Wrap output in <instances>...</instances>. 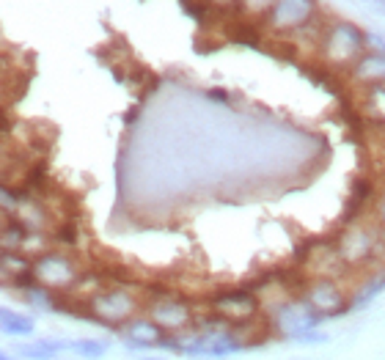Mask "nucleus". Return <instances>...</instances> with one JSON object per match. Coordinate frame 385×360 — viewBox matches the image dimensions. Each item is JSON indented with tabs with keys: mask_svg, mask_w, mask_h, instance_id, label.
<instances>
[{
	"mask_svg": "<svg viewBox=\"0 0 385 360\" xmlns=\"http://www.w3.org/2000/svg\"><path fill=\"white\" fill-rule=\"evenodd\" d=\"M69 352L77 355V360H100L107 352V341H100V338H72Z\"/></svg>",
	"mask_w": 385,
	"mask_h": 360,
	"instance_id": "nucleus-16",
	"label": "nucleus"
},
{
	"mask_svg": "<svg viewBox=\"0 0 385 360\" xmlns=\"http://www.w3.org/2000/svg\"><path fill=\"white\" fill-rule=\"evenodd\" d=\"M30 236V229L20 217H8L6 215V223H3V251H17L25 245V239Z\"/></svg>",
	"mask_w": 385,
	"mask_h": 360,
	"instance_id": "nucleus-14",
	"label": "nucleus"
},
{
	"mask_svg": "<svg viewBox=\"0 0 385 360\" xmlns=\"http://www.w3.org/2000/svg\"><path fill=\"white\" fill-rule=\"evenodd\" d=\"M270 325L276 333H281L289 341H300L306 333L316 330L322 325V316L308 306L306 300H283L270 313Z\"/></svg>",
	"mask_w": 385,
	"mask_h": 360,
	"instance_id": "nucleus-3",
	"label": "nucleus"
},
{
	"mask_svg": "<svg viewBox=\"0 0 385 360\" xmlns=\"http://www.w3.org/2000/svg\"><path fill=\"white\" fill-rule=\"evenodd\" d=\"M366 33L353 23H333L322 33V55L331 66H355L366 55Z\"/></svg>",
	"mask_w": 385,
	"mask_h": 360,
	"instance_id": "nucleus-1",
	"label": "nucleus"
},
{
	"mask_svg": "<svg viewBox=\"0 0 385 360\" xmlns=\"http://www.w3.org/2000/svg\"><path fill=\"white\" fill-rule=\"evenodd\" d=\"M316 20V0H276L267 25L276 33H297Z\"/></svg>",
	"mask_w": 385,
	"mask_h": 360,
	"instance_id": "nucleus-5",
	"label": "nucleus"
},
{
	"mask_svg": "<svg viewBox=\"0 0 385 360\" xmlns=\"http://www.w3.org/2000/svg\"><path fill=\"white\" fill-rule=\"evenodd\" d=\"M353 78L366 88L385 85V52H366L353 66Z\"/></svg>",
	"mask_w": 385,
	"mask_h": 360,
	"instance_id": "nucleus-11",
	"label": "nucleus"
},
{
	"mask_svg": "<svg viewBox=\"0 0 385 360\" xmlns=\"http://www.w3.org/2000/svg\"><path fill=\"white\" fill-rule=\"evenodd\" d=\"M0 328L6 335H14V338H25L36 330V322L25 316V313H17L11 308H3L0 311Z\"/></svg>",
	"mask_w": 385,
	"mask_h": 360,
	"instance_id": "nucleus-12",
	"label": "nucleus"
},
{
	"mask_svg": "<svg viewBox=\"0 0 385 360\" xmlns=\"http://www.w3.org/2000/svg\"><path fill=\"white\" fill-rule=\"evenodd\" d=\"M52 360H55V358H52Z\"/></svg>",
	"mask_w": 385,
	"mask_h": 360,
	"instance_id": "nucleus-24",
	"label": "nucleus"
},
{
	"mask_svg": "<svg viewBox=\"0 0 385 360\" xmlns=\"http://www.w3.org/2000/svg\"><path fill=\"white\" fill-rule=\"evenodd\" d=\"M141 360H162V358H141Z\"/></svg>",
	"mask_w": 385,
	"mask_h": 360,
	"instance_id": "nucleus-23",
	"label": "nucleus"
},
{
	"mask_svg": "<svg viewBox=\"0 0 385 360\" xmlns=\"http://www.w3.org/2000/svg\"><path fill=\"white\" fill-rule=\"evenodd\" d=\"M33 275L47 289H69L80 278L75 261L66 253H58V251H47V253L33 258Z\"/></svg>",
	"mask_w": 385,
	"mask_h": 360,
	"instance_id": "nucleus-4",
	"label": "nucleus"
},
{
	"mask_svg": "<svg viewBox=\"0 0 385 360\" xmlns=\"http://www.w3.org/2000/svg\"><path fill=\"white\" fill-rule=\"evenodd\" d=\"M209 100H215V102H229V94H226V91H215V88H212V91H209Z\"/></svg>",
	"mask_w": 385,
	"mask_h": 360,
	"instance_id": "nucleus-20",
	"label": "nucleus"
},
{
	"mask_svg": "<svg viewBox=\"0 0 385 360\" xmlns=\"http://www.w3.org/2000/svg\"><path fill=\"white\" fill-rule=\"evenodd\" d=\"M122 335L129 349H149V347H160L168 330H162L152 316H135L127 325H122Z\"/></svg>",
	"mask_w": 385,
	"mask_h": 360,
	"instance_id": "nucleus-10",
	"label": "nucleus"
},
{
	"mask_svg": "<svg viewBox=\"0 0 385 360\" xmlns=\"http://www.w3.org/2000/svg\"><path fill=\"white\" fill-rule=\"evenodd\" d=\"M17 355H20V358H28V360H52L55 358L45 338H42V341H33V344H23V347H17Z\"/></svg>",
	"mask_w": 385,
	"mask_h": 360,
	"instance_id": "nucleus-18",
	"label": "nucleus"
},
{
	"mask_svg": "<svg viewBox=\"0 0 385 360\" xmlns=\"http://www.w3.org/2000/svg\"><path fill=\"white\" fill-rule=\"evenodd\" d=\"M209 308L215 311V316L220 322H231V325H248L256 322L259 316V297L242 289H231L218 297L209 300Z\"/></svg>",
	"mask_w": 385,
	"mask_h": 360,
	"instance_id": "nucleus-6",
	"label": "nucleus"
},
{
	"mask_svg": "<svg viewBox=\"0 0 385 360\" xmlns=\"http://www.w3.org/2000/svg\"><path fill=\"white\" fill-rule=\"evenodd\" d=\"M380 292H385V270L372 272L366 281L360 283V289L353 294V308H363V306H369Z\"/></svg>",
	"mask_w": 385,
	"mask_h": 360,
	"instance_id": "nucleus-13",
	"label": "nucleus"
},
{
	"mask_svg": "<svg viewBox=\"0 0 385 360\" xmlns=\"http://www.w3.org/2000/svg\"><path fill=\"white\" fill-rule=\"evenodd\" d=\"M146 316H152L154 322L162 330H168V333H179L184 328H190V322H193L190 306L184 300H179V297H174V294L154 297L152 303H149V313Z\"/></svg>",
	"mask_w": 385,
	"mask_h": 360,
	"instance_id": "nucleus-9",
	"label": "nucleus"
},
{
	"mask_svg": "<svg viewBox=\"0 0 385 360\" xmlns=\"http://www.w3.org/2000/svg\"><path fill=\"white\" fill-rule=\"evenodd\" d=\"M0 360H20V355L14 358V355H8V352H3V355H0Z\"/></svg>",
	"mask_w": 385,
	"mask_h": 360,
	"instance_id": "nucleus-22",
	"label": "nucleus"
},
{
	"mask_svg": "<svg viewBox=\"0 0 385 360\" xmlns=\"http://www.w3.org/2000/svg\"><path fill=\"white\" fill-rule=\"evenodd\" d=\"M363 113L372 124H383L385 127V85L366 88V100H363Z\"/></svg>",
	"mask_w": 385,
	"mask_h": 360,
	"instance_id": "nucleus-15",
	"label": "nucleus"
},
{
	"mask_svg": "<svg viewBox=\"0 0 385 360\" xmlns=\"http://www.w3.org/2000/svg\"><path fill=\"white\" fill-rule=\"evenodd\" d=\"M377 223H380V229H385V190L377 201Z\"/></svg>",
	"mask_w": 385,
	"mask_h": 360,
	"instance_id": "nucleus-19",
	"label": "nucleus"
},
{
	"mask_svg": "<svg viewBox=\"0 0 385 360\" xmlns=\"http://www.w3.org/2000/svg\"><path fill=\"white\" fill-rule=\"evenodd\" d=\"M273 6H276V0H234V8L248 20L267 17L273 11Z\"/></svg>",
	"mask_w": 385,
	"mask_h": 360,
	"instance_id": "nucleus-17",
	"label": "nucleus"
},
{
	"mask_svg": "<svg viewBox=\"0 0 385 360\" xmlns=\"http://www.w3.org/2000/svg\"><path fill=\"white\" fill-rule=\"evenodd\" d=\"M306 303L316 311L322 319H333L347 311H353V300L344 297L333 278H316L306 286Z\"/></svg>",
	"mask_w": 385,
	"mask_h": 360,
	"instance_id": "nucleus-7",
	"label": "nucleus"
},
{
	"mask_svg": "<svg viewBox=\"0 0 385 360\" xmlns=\"http://www.w3.org/2000/svg\"><path fill=\"white\" fill-rule=\"evenodd\" d=\"M138 308H141V300L127 286H110L88 297V313L94 316V322L113 325V328H122L129 319H135Z\"/></svg>",
	"mask_w": 385,
	"mask_h": 360,
	"instance_id": "nucleus-2",
	"label": "nucleus"
},
{
	"mask_svg": "<svg viewBox=\"0 0 385 360\" xmlns=\"http://www.w3.org/2000/svg\"><path fill=\"white\" fill-rule=\"evenodd\" d=\"M209 6H234V0H209Z\"/></svg>",
	"mask_w": 385,
	"mask_h": 360,
	"instance_id": "nucleus-21",
	"label": "nucleus"
},
{
	"mask_svg": "<svg viewBox=\"0 0 385 360\" xmlns=\"http://www.w3.org/2000/svg\"><path fill=\"white\" fill-rule=\"evenodd\" d=\"M374 248H377V226L355 223V226H350L344 232L336 253H338L341 264H363L374 253Z\"/></svg>",
	"mask_w": 385,
	"mask_h": 360,
	"instance_id": "nucleus-8",
	"label": "nucleus"
}]
</instances>
